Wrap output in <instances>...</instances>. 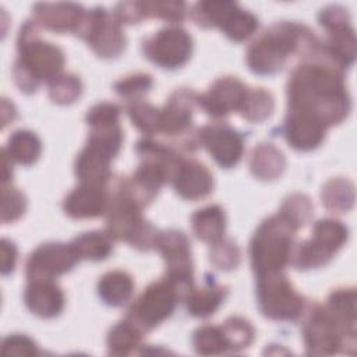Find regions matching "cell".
Wrapping results in <instances>:
<instances>
[{
    "instance_id": "cell-26",
    "label": "cell",
    "mask_w": 357,
    "mask_h": 357,
    "mask_svg": "<svg viewBox=\"0 0 357 357\" xmlns=\"http://www.w3.org/2000/svg\"><path fill=\"white\" fill-rule=\"evenodd\" d=\"M223 297H225L223 289L216 284H211L204 289L194 290L188 296V303H187L188 311L197 317L211 315L219 307Z\"/></svg>"
},
{
    "instance_id": "cell-4",
    "label": "cell",
    "mask_w": 357,
    "mask_h": 357,
    "mask_svg": "<svg viewBox=\"0 0 357 357\" xmlns=\"http://www.w3.org/2000/svg\"><path fill=\"white\" fill-rule=\"evenodd\" d=\"M297 227L283 215L264 222L251 244V259L259 275L280 272L291 254L293 233Z\"/></svg>"
},
{
    "instance_id": "cell-23",
    "label": "cell",
    "mask_w": 357,
    "mask_h": 357,
    "mask_svg": "<svg viewBox=\"0 0 357 357\" xmlns=\"http://www.w3.org/2000/svg\"><path fill=\"white\" fill-rule=\"evenodd\" d=\"M284 167V159L280 151L271 144H262L254 149L251 158V170L255 176L271 180L278 177Z\"/></svg>"
},
{
    "instance_id": "cell-24",
    "label": "cell",
    "mask_w": 357,
    "mask_h": 357,
    "mask_svg": "<svg viewBox=\"0 0 357 357\" xmlns=\"http://www.w3.org/2000/svg\"><path fill=\"white\" fill-rule=\"evenodd\" d=\"M10 158L20 163L31 165L33 163L40 152V142L38 137L31 131H17L8 139L7 146Z\"/></svg>"
},
{
    "instance_id": "cell-43",
    "label": "cell",
    "mask_w": 357,
    "mask_h": 357,
    "mask_svg": "<svg viewBox=\"0 0 357 357\" xmlns=\"http://www.w3.org/2000/svg\"><path fill=\"white\" fill-rule=\"evenodd\" d=\"M15 262V247L10 244L7 240H3L1 245V271L3 273H8L13 271Z\"/></svg>"
},
{
    "instance_id": "cell-29",
    "label": "cell",
    "mask_w": 357,
    "mask_h": 357,
    "mask_svg": "<svg viewBox=\"0 0 357 357\" xmlns=\"http://www.w3.org/2000/svg\"><path fill=\"white\" fill-rule=\"evenodd\" d=\"M220 26L230 39L243 40L255 31L258 21L252 14L243 10H236L234 7Z\"/></svg>"
},
{
    "instance_id": "cell-42",
    "label": "cell",
    "mask_w": 357,
    "mask_h": 357,
    "mask_svg": "<svg viewBox=\"0 0 357 357\" xmlns=\"http://www.w3.org/2000/svg\"><path fill=\"white\" fill-rule=\"evenodd\" d=\"M149 7H152L155 11L153 15L162 17L169 21H180L183 18L184 11L181 10V3H146Z\"/></svg>"
},
{
    "instance_id": "cell-12",
    "label": "cell",
    "mask_w": 357,
    "mask_h": 357,
    "mask_svg": "<svg viewBox=\"0 0 357 357\" xmlns=\"http://www.w3.org/2000/svg\"><path fill=\"white\" fill-rule=\"evenodd\" d=\"M201 142L206 146L213 159L223 167L238 162L243 153V139L237 131L225 124H211L201 130Z\"/></svg>"
},
{
    "instance_id": "cell-40",
    "label": "cell",
    "mask_w": 357,
    "mask_h": 357,
    "mask_svg": "<svg viewBox=\"0 0 357 357\" xmlns=\"http://www.w3.org/2000/svg\"><path fill=\"white\" fill-rule=\"evenodd\" d=\"M1 353L28 356V354H36L38 350H36V344L29 337L21 336V335H14V336H8L3 342Z\"/></svg>"
},
{
    "instance_id": "cell-7",
    "label": "cell",
    "mask_w": 357,
    "mask_h": 357,
    "mask_svg": "<svg viewBox=\"0 0 357 357\" xmlns=\"http://www.w3.org/2000/svg\"><path fill=\"white\" fill-rule=\"evenodd\" d=\"M343 335L354 336V329L346 326L329 308L318 307L304 325V340L310 354H331L343 344Z\"/></svg>"
},
{
    "instance_id": "cell-27",
    "label": "cell",
    "mask_w": 357,
    "mask_h": 357,
    "mask_svg": "<svg viewBox=\"0 0 357 357\" xmlns=\"http://www.w3.org/2000/svg\"><path fill=\"white\" fill-rule=\"evenodd\" d=\"M192 343L199 354H219L229 349L222 328L211 325L199 328L194 333Z\"/></svg>"
},
{
    "instance_id": "cell-22",
    "label": "cell",
    "mask_w": 357,
    "mask_h": 357,
    "mask_svg": "<svg viewBox=\"0 0 357 357\" xmlns=\"http://www.w3.org/2000/svg\"><path fill=\"white\" fill-rule=\"evenodd\" d=\"M347 238V229L336 220L325 219L315 225L314 237L310 240L328 257H332Z\"/></svg>"
},
{
    "instance_id": "cell-3",
    "label": "cell",
    "mask_w": 357,
    "mask_h": 357,
    "mask_svg": "<svg viewBox=\"0 0 357 357\" xmlns=\"http://www.w3.org/2000/svg\"><path fill=\"white\" fill-rule=\"evenodd\" d=\"M311 39L314 36L310 32L294 24L275 25L250 47L248 66L258 74H273L284 66L289 54L298 49L300 42Z\"/></svg>"
},
{
    "instance_id": "cell-34",
    "label": "cell",
    "mask_w": 357,
    "mask_h": 357,
    "mask_svg": "<svg viewBox=\"0 0 357 357\" xmlns=\"http://www.w3.org/2000/svg\"><path fill=\"white\" fill-rule=\"evenodd\" d=\"M128 113L134 124L144 132H155L159 130L160 112L153 106L142 102H135L128 107Z\"/></svg>"
},
{
    "instance_id": "cell-39",
    "label": "cell",
    "mask_w": 357,
    "mask_h": 357,
    "mask_svg": "<svg viewBox=\"0 0 357 357\" xmlns=\"http://www.w3.org/2000/svg\"><path fill=\"white\" fill-rule=\"evenodd\" d=\"M213 252L211 254V259L220 266L222 269H230L238 264L240 259V252L238 248L229 241H222L216 244Z\"/></svg>"
},
{
    "instance_id": "cell-20",
    "label": "cell",
    "mask_w": 357,
    "mask_h": 357,
    "mask_svg": "<svg viewBox=\"0 0 357 357\" xmlns=\"http://www.w3.org/2000/svg\"><path fill=\"white\" fill-rule=\"evenodd\" d=\"M192 229L204 241L216 243L220 240L222 233L225 231L223 211L216 205L197 211V213L192 216Z\"/></svg>"
},
{
    "instance_id": "cell-38",
    "label": "cell",
    "mask_w": 357,
    "mask_h": 357,
    "mask_svg": "<svg viewBox=\"0 0 357 357\" xmlns=\"http://www.w3.org/2000/svg\"><path fill=\"white\" fill-rule=\"evenodd\" d=\"M25 209V198L24 195L11 188L3 190V222L15 220Z\"/></svg>"
},
{
    "instance_id": "cell-17",
    "label": "cell",
    "mask_w": 357,
    "mask_h": 357,
    "mask_svg": "<svg viewBox=\"0 0 357 357\" xmlns=\"http://www.w3.org/2000/svg\"><path fill=\"white\" fill-rule=\"evenodd\" d=\"M107 197L102 185L82 184L75 188L64 202L66 212L73 218H95L105 212Z\"/></svg>"
},
{
    "instance_id": "cell-8",
    "label": "cell",
    "mask_w": 357,
    "mask_h": 357,
    "mask_svg": "<svg viewBox=\"0 0 357 357\" xmlns=\"http://www.w3.org/2000/svg\"><path fill=\"white\" fill-rule=\"evenodd\" d=\"M75 31L103 57L116 56L124 47V36L119 25L107 18L105 10H93L82 15Z\"/></svg>"
},
{
    "instance_id": "cell-25",
    "label": "cell",
    "mask_w": 357,
    "mask_h": 357,
    "mask_svg": "<svg viewBox=\"0 0 357 357\" xmlns=\"http://www.w3.org/2000/svg\"><path fill=\"white\" fill-rule=\"evenodd\" d=\"M109 238V234L106 236L100 231H91L77 237L71 245L78 258L102 259L106 258L112 251V243Z\"/></svg>"
},
{
    "instance_id": "cell-15",
    "label": "cell",
    "mask_w": 357,
    "mask_h": 357,
    "mask_svg": "<svg viewBox=\"0 0 357 357\" xmlns=\"http://www.w3.org/2000/svg\"><path fill=\"white\" fill-rule=\"evenodd\" d=\"M326 126L317 119L300 112L289 110L284 123V135L287 142L297 149L315 148L325 135Z\"/></svg>"
},
{
    "instance_id": "cell-5",
    "label": "cell",
    "mask_w": 357,
    "mask_h": 357,
    "mask_svg": "<svg viewBox=\"0 0 357 357\" xmlns=\"http://www.w3.org/2000/svg\"><path fill=\"white\" fill-rule=\"evenodd\" d=\"M258 303L261 311L273 319H294L303 311V297L280 272L259 275Z\"/></svg>"
},
{
    "instance_id": "cell-14",
    "label": "cell",
    "mask_w": 357,
    "mask_h": 357,
    "mask_svg": "<svg viewBox=\"0 0 357 357\" xmlns=\"http://www.w3.org/2000/svg\"><path fill=\"white\" fill-rule=\"evenodd\" d=\"M172 177L177 192L187 199H198L208 195L213 185L211 173L195 160L180 159Z\"/></svg>"
},
{
    "instance_id": "cell-30",
    "label": "cell",
    "mask_w": 357,
    "mask_h": 357,
    "mask_svg": "<svg viewBox=\"0 0 357 357\" xmlns=\"http://www.w3.org/2000/svg\"><path fill=\"white\" fill-rule=\"evenodd\" d=\"M322 202L331 211H344L353 204V185L346 180H332L322 190Z\"/></svg>"
},
{
    "instance_id": "cell-6",
    "label": "cell",
    "mask_w": 357,
    "mask_h": 357,
    "mask_svg": "<svg viewBox=\"0 0 357 357\" xmlns=\"http://www.w3.org/2000/svg\"><path fill=\"white\" fill-rule=\"evenodd\" d=\"M177 296V290L169 280L152 283L132 305L127 321L139 332L148 331L172 314Z\"/></svg>"
},
{
    "instance_id": "cell-16",
    "label": "cell",
    "mask_w": 357,
    "mask_h": 357,
    "mask_svg": "<svg viewBox=\"0 0 357 357\" xmlns=\"http://www.w3.org/2000/svg\"><path fill=\"white\" fill-rule=\"evenodd\" d=\"M25 303L33 314L50 318L61 311L64 296L52 280H31L25 291Z\"/></svg>"
},
{
    "instance_id": "cell-21",
    "label": "cell",
    "mask_w": 357,
    "mask_h": 357,
    "mask_svg": "<svg viewBox=\"0 0 357 357\" xmlns=\"http://www.w3.org/2000/svg\"><path fill=\"white\" fill-rule=\"evenodd\" d=\"M131 278L121 271L106 273L99 282V296L110 305L124 304L132 293Z\"/></svg>"
},
{
    "instance_id": "cell-9",
    "label": "cell",
    "mask_w": 357,
    "mask_h": 357,
    "mask_svg": "<svg viewBox=\"0 0 357 357\" xmlns=\"http://www.w3.org/2000/svg\"><path fill=\"white\" fill-rule=\"evenodd\" d=\"M144 52L155 64L165 68H176L188 60L191 38L180 28H166L144 43Z\"/></svg>"
},
{
    "instance_id": "cell-2",
    "label": "cell",
    "mask_w": 357,
    "mask_h": 357,
    "mask_svg": "<svg viewBox=\"0 0 357 357\" xmlns=\"http://www.w3.org/2000/svg\"><path fill=\"white\" fill-rule=\"evenodd\" d=\"M36 33L35 25L26 24L20 35L21 56L15 64L14 77L24 91H33L42 79H54L64 64L61 50L52 43L40 42Z\"/></svg>"
},
{
    "instance_id": "cell-18",
    "label": "cell",
    "mask_w": 357,
    "mask_h": 357,
    "mask_svg": "<svg viewBox=\"0 0 357 357\" xmlns=\"http://www.w3.org/2000/svg\"><path fill=\"white\" fill-rule=\"evenodd\" d=\"M191 96L192 95L190 92L180 91L170 98L165 110L160 112L159 130L174 135L183 132L188 127L191 121V109L194 102Z\"/></svg>"
},
{
    "instance_id": "cell-36",
    "label": "cell",
    "mask_w": 357,
    "mask_h": 357,
    "mask_svg": "<svg viewBox=\"0 0 357 357\" xmlns=\"http://www.w3.org/2000/svg\"><path fill=\"white\" fill-rule=\"evenodd\" d=\"M81 92V84L74 75L56 77L50 85V98L59 103L73 102Z\"/></svg>"
},
{
    "instance_id": "cell-13",
    "label": "cell",
    "mask_w": 357,
    "mask_h": 357,
    "mask_svg": "<svg viewBox=\"0 0 357 357\" xmlns=\"http://www.w3.org/2000/svg\"><path fill=\"white\" fill-rule=\"evenodd\" d=\"M244 85L236 78L218 79L208 93L199 98V105L212 116H223L241 109L245 98Z\"/></svg>"
},
{
    "instance_id": "cell-41",
    "label": "cell",
    "mask_w": 357,
    "mask_h": 357,
    "mask_svg": "<svg viewBox=\"0 0 357 357\" xmlns=\"http://www.w3.org/2000/svg\"><path fill=\"white\" fill-rule=\"evenodd\" d=\"M119 117V107L113 103H99L93 106L88 113V123L91 126L114 123Z\"/></svg>"
},
{
    "instance_id": "cell-10",
    "label": "cell",
    "mask_w": 357,
    "mask_h": 357,
    "mask_svg": "<svg viewBox=\"0 0 357 357\" xmlns=\"http://www.w3.org/2000/svg\"><path fill=\"white\" fill-rule=\"evenodd\" d=\"M156 247L162 251L167 268L169 282L174 286L177 293L190 289L191 286V258L185 236L180 231L172 230L159 234Z\"/></svg>"
},
{
    "instance_id": "cell-11",
    "label": "cell",
    "mask_w": 357,
    "mask_h": 357,
    "mask_svg": "<svg viewBox=\"0 0 357 357\" xmlns=\"http://www.w3.org/2000/svg\"><path fill=\"white\" fill-rule=\"evenodd\" d=\"M78 259L71 244H43L29 257L26 273L31 280H52L70 271Z\"/></svg>"
},
{
    "instance_id": "cell-31",
    "label": "cell",
    "mask_w": 357,
    "mask_h": 357,
    "mask_svg": "<svg viewBox=\"0 0 357 357\" xmlns=\"http://www.w3.org/2000/svg\"><path fill=\"white\" fill-rule=\"evenodd\" d=\"M141 332L130 324L127 319L116 325L107 339L110 353L113 354H127L130 353L139 342Z\"/></svg>"
},
{
    "instance_id": "cell-19",
    "label": "cell",
    "mask_w": 357,
    "mask_h": 357,
    "mask_svg": "<svg viewBox=\"0 0 357 357\" xmlns=\"http://www.w3.org/2000/svg\"><path fill=\"white\" fill-rule=\"evenodd\" d=\"M38 20L53 31H67L77 28L82 13L74 4H39L36 7Z\"/></svg>"
},
{
    "instance_id": "cell-33",
    "label": "cell",
    "mask_w": 357,
    "mask_h": 357,
    "mask_svg": "<svg viewBox=\"0 0 357 357\" xmlns=\"http://www.w3.org/2000/svg\"><path fill=\"white\" fill-rule=\"evenodd\" d=\"M220 328L223 331L229 349L247 347L254 337L252 326L243 318H229Z\"/></svg>"
},
{
    "instance_id": "cell-1",
    "label": "cell",
    "mask_w": 357,
    "mask_h": 357,
    "mask_svg": "<svg viewBox=\"0 0 357 357\" xmlns=\"http://www.w3.org/2000/svg\"><path fill=\"white\" fill-rule=\"evenodd\" d=\"M290 110L311 116L322 124L340 121L350 109L342 74L322 63L298 66L289 79Z\"/></svg>"
},
{
    "instance_id": "cell-28",
    "label": "cell",
    "mask_w": 357,
    "mask_h": 357,
    "mask_svg": "<svg viewBox=\"0 0 357 357\" xmlns=\"http://www.w3.org/2000/svg\"><path fill=\"white\" fill-rule=\"evenodd\" d=\"M273 109V99L269 92L262 88L247 91L241 110L244 117L251 121H261L271 114Z\"/></svg>"
},
{
    "instance_id": "cell-37",
    "label": "cell",
    "mask_w": 357,
    "mask_h": 357,
    "mask_svg": "<svg viewBox=\"0 0 357 357\" xmlns=\"http://www.w3.org/2000/svg\"><path fill=\"white\" fill-rule=\"evenodd\" d=\"M152 86V78L148 74H135L116 84V91L123 96L135 98L145 93Z\"/></svg>"
},
{
    "instance_id": "cell-35",
    "label": "cell",
    "mask_w": 357,
    "mask_h": 357,
    "mask_svg": "<svg viewBox=\"0 0 357 357\" xmlns=\"http://www.w3.org/2000/svg\"><path fill=\"white\" fill-rule=\"evenodd\" d=\"M311 209L312 208L308 198L304 195L296 194V195H291L289 199H286L280 215H283L296 227H300L310 219Z\"/></svg>"
},
{
    "instance_id": "cell-32",
    "label": "cell",
    "mask_w": 357,
    "mask_h": 357,
    "mask_svg": "<svg viewBox=\"0 0 357 357\" xmlns=\"http://www.w3.org/2000/svg\"><path fill=\"white\" fill-rule=\"evenodd\" d=\"M331 54L340 64H350L354 60V35L349 26H342L331 31L329 40Z\"/></svg>"
}]
</instances>
